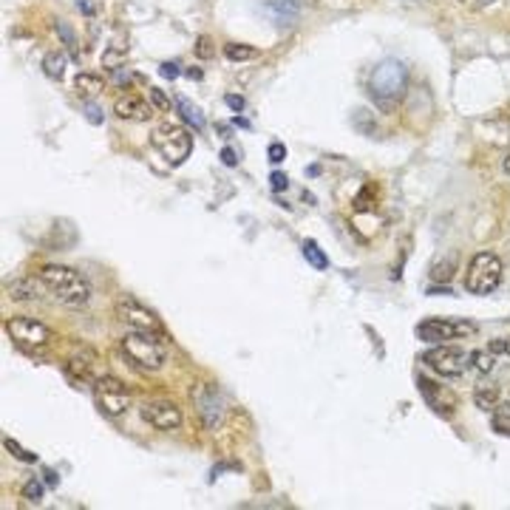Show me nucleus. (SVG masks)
Returning <instances> with one entry per match:
<instances>
[{"label": "nucleus", "instance_id": "15", "mask_svg": "<svg viewBox=\"0 0 510 510\" xmlns=\"http://www.w3.org/2000/svg\"><path fill=\"white\" fill-rule=\"evenodd\" d=\"M68 375L80 383H97V354L91 349H80V354L68 360Z\"/></svg>", "mask_w": 510, "mask_h": 510}, {"label": "nucleus", "instance_id": "30", "mask_svg": "<svg viewBox=\"0 0 510 510\" xmlns=\"http://www.w3.org/2000/svg\"><path fill=\"white\" fill-rule=\"evenodd\" d=\"M148 97H151V102L159 108V111H170V99L159 88H148Z\"/></svg>", "mask_w": 510, "mask_h": 510}, {"label": "nucleus", "instance_id": "18", "mask_svg": "<svg viewBox=\"0 0 510 510\" xmlns=\"http://www.w3.org/2000/svg\"><path fill=\"white\" fill-rule=\"evenodd\" d=\"M74 88L83 97H97V94L105 91V80L97 77V74H88V71H83V74H77V80H74Z\"/></svg>", "mask_w": 510, "mask_h": 510}, {"label": "nucleus", "instance_id": "24", "mask_svg": "<svg viewBox=\"0 0 510 510\" xmlns=\"http://www.w3.org/2000/svg\"><path fill=\"white\" fill-rule=\"evenodd\" d=\"M304 258H306L315 270H326V267H329V258H326L323 249L318 247V241H312V238L304 241Z\"/></svg>", "mask_w": 510, "mask_h": 510}, {"label": "nucleus", "instance_id": "5", "mask_svg": "<svg viewBox=\"0 0 510 510\" xmlns=\"http://www.w3.org/2000/svg\"><path fill=\"white\" fill-rule=\"evenodd\" d=\"M151 145L167 159L170 167H179L181 162H185L193 151V136L181 128V125H173V122H162L154 136H151Z\"/></svg>", "mask_w": 510, "mask_h": 510}, {"label": "nucleus", "instance_id": "9", "mask_svg": "<svg viewBox=\"0 0 510 510\" xmlns=\"http://www.w3.org/2000/svg\"><path fill=\"white\" fill-rule=\"evenodd\" d=\"M6 332H9V338L15 343L31 346V349H43V346H49L54 340V332L49 329V326L40 323V320H34V318H28V315L9 318L6 320Z\"/></svg>", "mask_w": 510, "mask_h": 510}, {"label": "nucleus", "instance_id": "38", "mask_svg": "<svg viewBox=\"0 0 510 510\" xmlns=\"http://www.w3.org/2000/svg\"><path fill=\"white\" fill-rule=\"evenodd\" d=\"M57 31H60V38L65 40V46H71V43H74V34H71V28H68V26H65L63 20L57 23Z\"/></svg>", "mask_w": 510, "mask_h": 510}, {"label": "nucleus", "instance_id": "19", "mask_svg": "<svg viewBox=\"0 0 510 510\" xmlns=\"http://www.w3.org/2000/svg\"><path fill=\"white\" fill-rule=\"evenodd\" d=\"M176 108H179L181 120H185L188 125H193L196 131H204V117H201V111H199L196 105H190L185 97H179V99H176Z\"/></svg>", "mask_w": 510, "mask_h": 510}, {"label": "nucleus", "instance_id": "2", "mask_svg": "<svg viewBox=\"0 0 510 510\" xmlns=\"http://www.w3.org/2000/svg\"><path fill=\"white\" fill-rule=\"evenodd\" d=\"M406 85H409V68L400 63V60H383L375 71H372V80H369V94L375 97V102L380 108H394L406 94Z\"/></svg>", "mask_w": 510, "mask_h": 510}, {"label": "nucleus", "instance_id": "31", "mask_svg": "<svg viewBox=\"0 0 510 510\" xmlns=\"http://www.w3.org/2000/svg\"><path fill=\"white\" fill-rule=\"evenodd\" d=\"M196 54H199L201 60L213 57V43H210V38H207V34H201V38L196 40Z\"/></svg>", "mask_w": 510, "mask_h": 510}, {"label": "nucleus", "instance_id": "16", "mask_svg": "<svg viewBox=\"0 0 510 510\" xmlns=\"http://www.w3.org/2000/svg\"><path fill=\"white\" fill-rule=\"evenodd\" d=\"M40 283L43 281H34V278H15L6 283V295L12 301H40Z\"/></svg>", "mask_w": 510, "mask_h": 510}, {"label": "nucleus", "instance_id": "29", "mask_svg": "<svg viewBox=\"0 0 510 510\" xmlns=\"http://www.w3.org/2000/svg\"><path fill=\"white\" fill-rule=\"evenodd\" d=\"M267 156H270V162H272V165H281V162L286 159V148H283V142H272V145H270V151H267Z\"/></svg>", "mask_w": 510, "mask_h": 510}, {"label": "nucleus", "instance_id": "33", "mask_svg": "<svg viewBox=\"0 0 510 510\" xmlns=\"http://www.w3.org/2000/svg\"><path fill=\"white\" fill-rule=\"evenodd\" d=\"M488 349H491L493 354H510V338H496Z\"/></svg>", "mask_w": 510, "mask_h": 510}, {"label": "nucleus", "instance_id": "37", "mask_svg": "<svg viewBox=\"0 0 510 510\" xmlns=\"http://www.w3.org/2000/svg\"><path fill=\"white\" fill-rule=\"evenodd\" d=\"M222 162H224L227 167H236V165H238V156H236V151H233V148H222Z\"/></svg>", "mask_w": 510, "mask_h": 510}, {"label": "nucleus", "instance_id": "25", "mask_svg": "<svg viewBox=\"0 0 510 510\" xmlns=\"http://www.w3.org/2000/svg\"><path fill=\"white\" fill-rule=\"evenodd\" d=\"M454 272H456V255H448V258L436 261V264L431 267V278H434V281H443V283L451 281Z\"/></svg>", "mask_w": 510, "mask_h": 510}, {"label": "nucleus", "instance_id": "32", "mask_svg": "<svg viewBox=\"0 0 510 510\" xmlns=\"http://www.w3.org/2000/svg\"><path fill=\"white\" fill-rule=\"evenodd\" d=\"M85 120H88L91 125H102V111H99V105L85 102Z\"/></svg>", "mask_w": 510, "mask_h": 510}, {"label": "nucleus", "instance_id": "10", "mask_svg": "<svg viewBox=\"0 0 510 510\" xmlns=\"http://www.w3.org/2000/svg\"><path fill=\"white\" fill-rule=\"evenodd\" d=\"M117 318L128 326L131 332H162V323H159V318L148 309V306H142L133 295H120L117 298Z\"/></svg>", "mask_w": 510, "mask_h": 510}, {"label": "nucleus", "instance_id": "28", "mask_svg": "<svg viewBox=\"0 0 510 510\" xmlns=\"http://www.w3.org/2000/svg\"><path fill=\"white\" fill-rule=\"evenodd\" d=\"M23 499H28V502L38 504V502L43 499V485H40L38 479H28V482L23 485Z\"/></svg>", "mask_w": 510, "mask_h": 510}, {"label": "nucleus", "instance_id": "7", "mask_svg": "<svg viewBox=\"0 0 510 510\" xmlns=\"http://www.w3.org/2000/svg\"><path fill=\"white\" fill-rule=\"evenodd\" d=\"M477 332V323L473 320H454V318H428L417 326V338L428 340V343H445V340H456L465 335Z\"/></svg>", "mask_w": 510, "mask_h": 510}, {"label": "nucleus", "instance_id": "6", "mask_svg": "<svg viewBox=\"0 0 510 510\" xmlns=\"http://www.w3.org/2000/svg\"><path fill=\"white\" fill-rule=\"evenodd\" d=\"M94 397H97V406L102 414L108 417H122L131 406V391L122 380L111 377V375H102L97 377L94 383Z\"/></svg>", "mask_w": 510, "mask_h": 510}, {"label": "nucleus", "instance_id": "41", "mask_svg": "<svg viewBox=\"0 0 510 510\" xmlns=\"http://www.w3.org/2000/svg\"><path fill=\"white\" fill-rule=\"evenodd\" d=\"M502 170H504V173H507V176H510V154H507V156H504V159H502Z\"/></svg>", "mask_w": 510, "mask_h": 510}, {"label": "nucleus", "instance_id": "13", "mask_svg": "<svg viewBox=\"0 0 510 510\" xmlns=\"http://www.w3.org/2000/svg\"><path fill=\"white\" fill-rule=\"evenodd\" d=\"M420 391H422V397L428 400V406H431L436 414H443V417H451V414H454L456 400H454L451 391H445L443 386H436V383H431V380H425V377H420Z\"/></svg>", "mask_w": 510, "mask_h": 510}, {"label": "nucleus", "instance_id": "22", "mask_svg": "<svg viewBox=\"0 0 510 510\" xmlns=\"http://www.w3.org/2000/svg\"><path fill=\"white\" fill-rule=\"evenodd\" d=\"M470 366L477 369L479 375H491V372L496 369V354H493L491 349H479V352H473V354H470Z\"/></svg>", "mask_w": 510, "mask_h": 510}, {"label": "nucleus", "instance_id": "12", "mask_svg": "<svg viewBox=\"0 0 510 510\" xmlns=\"http://www.w3.org/2000/svg\"><path fill=\"white\" fill-rule=\"evenodd\" d=\"M193 403L199 406V417L204 422V428H215L222 422V400L213 386H199L193 391Z\"/></svg>", "mask_w": 510, "mask_h": 510}, {"label": "nucleus", "instance_id": "20", "mask_svg": "<svg viewBox=\"0 0 510 510\" xmlns=\"http://www.w3.org/2000/svg\"><path fill=\"white\" fill-rule=\"evenodd\" d=\"M65 54L63 51H49L46 57H43V71L51 77V80H63V74H65Z\"/></svg>", "mask_w": 510, "mask_h": 510}, {"label": "nucleus", "instance_id": "8", "mask_svg": "<svg viewBox=\"0 0 510 510\" xmlns=\"http://www.w3.org/2000/svg\"><path fill=\"white\" fill-rule=\"evenodd\" d=\"M422 363L428 369H434L436 375H443V377H459L470 366V354L456 349V346L440 343V346H434L422 354Z\"/></svg>", "mask_w": 510, "mask_h": 510}, {"label": "nucleus", "instance_id": "4", "mask_svg": "<svg viewBox=\"0 0 510 510\" xmlns=\"http://www.w3.org/2000/svg\"><path fill=\"white\" fill-rule=\"evenodd\" d=\"M502 272L504 270H502L499 255L482 249V252L473 255L470 264H468L465 289H468L470 295H488V293H493V289L502 283Z\"/></svg>", "mask_w": 510, "mask_h": 510}, {"label": "nucleus", "instance_id": "1", "mask_svg": "<svg viewBox=\"0 0 510 510\" xmlns=\"http://www.w3.org/2000/svg\"><path fill=\"white\" fill-rule=\"evenodd\" d=\"M40 281L63 306L80 309L91 301V283L77 270H71L65 264H46L40 270Z\"/></svg>", "mask_w": 510, "mask_h": 510}, {"label": "nucleus", "instance_id": "21", "mask_svg": "<svg viewBox=\"0 0 510 510\" xmlns=\"http://www.w3.org/2000/svg\"><path fill=\"white\" fill-rule=\"evenodd\" d=\"M473 400H477V406L482 411H493L499 406V388L496 386H479L473 391Z\"/></svg>", "mask_w": 510, "mask_h": 510}, {"label": "nucleus", "instance_id": "42", "mask_svg": "<svg viewBox=\"0 0 510 510\" xmlns=\"http://www.w3.org/2000/svg\"><path fill=\"white\" fill-rule=\"evenodd\" d=\"M46 482H49V485H57V477H54L51 470H46Z\"/></svg>", "mask_w": 510, "mask_h": 510}, {"label": "nucleus", "instance_id": "23", "mask_svg": "<svg viewBox=\"0 0 510 510\" xmlns=\"http://www.w3.org/2000/svg\"><path fill=\"white\" fill-rule=\"evenodd\" d=\"M224 57H227L230 63H247V60H255V57H258V49L244 46V43H227V46H224Z\"/></svg>", "mask_w": 510, "mask_h": 510}, {"label": "nucleus", "instance_id": "26", "mask_svg": "<svg viewBox=\"0 0 510 510\" xmlns=\"http://www.w3.org/2000/svg\"><path fill=\"white\" fill-rule=\"evenodd\" d=\"M493 431L502 436H510V403L507 406H496L493 409V420H491Z\"/></svg>", "mask_w": 510, "mask_h": 510}, {"label": "nucleus", "instance_id": "27", "mask_svg": "<svg viewBox=\"0 0 510 510\" xmlns=\"http://www.w3.org/2000/svg\"><path fill=\"white\" fill-rule=\"evenodd\" d=\"M3 445H6V451H9L15 459H20V462H38V454H31V451L20 448L15 440H3Z\"/></svg>", "mask_w": 510, "mask_h": 510}, {"label": "nucleus", "instance_id": "14", "mask_svg": "<svg viewBox=\"0 0 510 510\" xmlns=\"http://www.w3.org/2000/svg\"><path fill=\"white\" fill-rule=\"evenodd\" d=\"M114 114L120 120H133V122H148L154 117L151 105L145 102L142 97H133V94H125V97H120L114 102Z\"/></svg>", "mask_w": 510, "mask_h": 510}, {"label": "nucleus", "instance_id": "40", "mask_svg": "<svg viewBox=\"0 0 510 510\" xmlns=\"http://www.w3.org/2000/svg\"><path fill=\"white\" fill-rule=\"evenodd\" d=\"M185 74H188L190 80H201V71H199V68H188V71H185Z\"/></svg>", "mask_w": 510, "mask_h": 510}, {"label": "nucleus", "instance_id": "34", "mask_svg": "<svg viewBox=\"0 0 510 510\" xmlns=\"http://www.w3.org/2000/svg\"><path fill=\"white\" fill-rule=\"evenodd\" d=\"M159 74H162L165 80H176V77H179V65H176V63H162V65H159Z\"/></svg>", "mask_w": 510, "mask_h": 510}, {"label": "nucleus", "instance_id": "3", "mask_svg": "<svg viewBox=\"0 0 510 510\" xmlns=\"http://www.w3.org/2000/svg\"><path fill=\"white\" fill-rule=\"evenodd\" d=\"M122 352L125 357L142 372H159L165 366L167 349L156 338V332H131L122 338Z\"/></svg>", "mask_w": 510, "mask_h": 510}, {"label": "nucleus", "instance_id": "36", "mask_svg": "<svg viewBox=\"0 0 510 510\" xmlns=\"http://www.w3.org/2000/svg\"><path fill=\"white\" fill-rule=\"evenodd\" d=\"M224 102H227V105L233 108V111H236V114H238V111H244V97H236V94H227V97H224Z\"/></svg>", "mask_w": 510, "mask_h": 510}, {"label": "nucleus", "instance_id": "35", "mask_svg": "<svg viewBox=\"0 0 510 510\" xmlns=\"http://www.w3.org/2000/svg\"><path fill=\"white\" fill-rule=\"evenodd\" d=\"M270 181H272V190H275V193H281V190H286V188H289V179H286L283 173H272V176H270Z\"/></svg>", "mask_w": 510, "mask_h": 510}, {"label": "nucleus", "instance_id": "17", "mask_svg": "<svg viewBox=\"0 0 510 510\" xmlns=\"http://www.w3.org/2000/svg\"><path fill=\"white\" fill-rule=\"evenodd\" d=\"M267 12H270V17H272L278 26H293V23L298 20L301 3H298V0H270V3H267Z\"/></svg>", "mask_w": 510, "mask_h": 510}, {"label": "nucleus", "instance_id": "11", "mask_svg": "<svg viewBox=\"0 0 510 510\" xmlns=\"http://www.w3.org/2000/svg\"><path fill=\"white\" fill-rule=\"evenodd\" d=\"M142 420L159 431H176L181 425V409L170 400H151L142 406Z\"/></svg>", "mask_w": 510, "mask_h": 510}, {"label": "nucleus", "instance_id": "39", "mask_svg": "<svg viewBox=\"0 0 510 510\" xmlns=\"http://www.w3.org/2000/svg\"><path fill=\"white\" fill-rule=\"evenodd\" d=\"M77 9H83L85 15H94V9H91V3H88V0H77Z\"/></svg>", "mask_w": 510, "mask_h": 510}]
</instances>
